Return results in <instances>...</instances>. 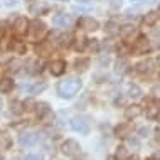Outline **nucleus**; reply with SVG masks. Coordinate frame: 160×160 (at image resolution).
<instances>
[{
	"instance_id": "nucleus-1",
	"label": "nucleus",
	"mask_w": 160,
	"mask_h": 160,
	"mask_svg": "<svg viewBox=\"0 0 160 160\" xmlns=\"http://www.w3.org/2000/svg\"><path fill=\"white\" fill-rule=\"evenodd\" d=\"M81 86H83L81 79H78V78H66V79H62L58 84V94L64 99H69L79 91Z\"/></svg>"
},
{
	"instance_id": "nucleus-2",
	"label": "nucleus",
	"mask_w": 160,
	"mask_h": 160,
	"mask_svg": "<svg viewBox=\"0 0 160 160\" xmlns=\"http://www.w3.org/2000/svg\"><path fill=\"white\" fill-rule=\"evenodd\" d=\"M71 128L74 130V132H79V133H83V135H88L89 128H91V120H89V116H86V115L74 116V118L71 120Z\"/></svg>"
},
{
	"instance_id": "nucleus-3",
	"label": "nucleus",
	"mask_w": 160,
	"mask_h": 160,
	"mask_svg": "<svg viewBox=\"0 0 160 160\" xmlns=\"http://www.w3.org/2000/svg\"><path fill=\"white\" fill-rule=\"evenodd\" d=\"M29 32H31L34 41H42V37L46 36V24L41 20H32L29 25Z\"/></svg>"
},
{
	"instance_id": "nucleus-4",
	"label": "nucleus",
	"mask_w": 160,
	"mask_h": 160,
	"mask_svg": "<svg viewBox=\"0 0 160 160\" xmlns=\"http://www.w3.org/2000/svg\"><path fill=\"white\" fill-rule=\"evenodd\" d=\"M150 51V41L147 36H138L133 42V52L135 54H147Z\"/></svg>"
},
{
	"instance_id": "nucleus-5",
	"label": "nucleus",
	"mask_w": 160,
	"mask_h": 160,
	"mask_svg": "<svg viewBox=\"0 0 160 160\" xmlns=\"http://www.w3.org/2000/svg\"><path fill=\"white\" fill-rule=\"evenodd\" d=\"M78 27H81L83 31H98L99 29V24L96 19H93V17H81L79 20H78Z\"/></svg>"
},
{
	"instance_id": "nucleus-6",
	"label": "nucleus",
	"mask_w": 160,
	"mask_h": 160,
	"mask_svg": "<svg viewBox=\"0 0 160 160\" xmlns=\"http://www.w3.org/2000/svg\"><path fill=\"white\" fill-rule=\"evenodd\" d=\"M79 152H81V147L76 140H66L62 143V153L68 155V157H76Z\"/></svg>"
},
{
	"instance_id": "nucleus-7",
	"label": "nucleus",
	"mask_w": 160,
	"mask_h": 160,
	"mask_svg": "<svg viewBox=\"0 0 160 160\" xmlns=\"http://www.w3.org/2000/svg\"><path fill=\"white\" fill-rule=\"evenodd\" d=\"M29 25H31V22L25 17H17L14 25H12V29H14V32L17 36H24V34L29 32Z\"/></svg>"
},
{
	"instance_id": "nucleus-8",
	"label": "nucleus",
	"mask_w": 160,
	"mask_h": 160,
	"mask_svg": "<svg viewBox=\"0 0 160 160\" xmlns=\"http://www.w3.org/2000/svg\"><path fill=\"white\" fill-rule=\"evenodd\" d=\"M39 142V135L36 133H31V132H24L22 135L19 137V143L22 147H31V145H36Z\"/></svg>"
},
{
	"instance_id": "nucleus-9",
	"label": "nucleus",
	"mask_w": 160,
	"mask_h": 160,
	"mask_svg": "<svg viewBox=\"0 0 160 160\" xmlns=\"http://www.w3.org/2000/svg\"><path fill=\"white\" fill-rule=\"evenodd\" d=\"M135 69L140 74H150V72H153V69H155V61L153 59H147V61H142V62H138Z\"/></svg>"
},
{
	"instance_id": "nucleus-10",
	"label": "nucleus",
	"mask_w": 160,
	"mask_h": 160,
	"mask_svg": "<svg viewBox=\"0 0 160 160\" xmlns=\"http://www.w3.org/2000/svg\"><path fill=\"white\" fill-rule=\"evenodd\" d=\"M132 132H133V127L130 123H122L115 128V135L118 138H128L132 135Z\"/></svg>"
},
{
	"instance_id": "nucleus-11",
	"label": "nucleus",
	"mask_w": 160,
	"mask_h": 160,
	"mask_svg": "<svg viewBox=\"0 0 160 160\" xmlns=\"http://www.w3.org/2000/svg\"><path fill=\"white\" fill-rule=\"evenodd\" d=\"M29 10H31V14H36V15H44L49 12V5H47L46 2H41V0H37L36 3H32L31 7H29Z\"/></svg>"
},
{
	"instance_id": "nucleus-12",
	"label": "nucleus",
	"mask_w": 160,
	"mask_h": 160,
	"mask_svg": "<svg viewBox=\"0 0 160 160\" xmlns=\"http://www.w3.org/2000/svg\"><path fill=\"white\" fill-rule=\"evenodd\" d=\"M145 115H147V118H148V120L158 118V115H160V106H158V103H157V101H150L148 106H147V110H145Z\"/></svg>"
},
{
	"instance_id": "nucleus-13",
	"label": "nucleus",
	"mask_w": 160,
	"mask_h": 160,
	"mask_svg": "<svg viewBox=\"0 0 160 160\" xmlns=\"http://www.w3.org/2000/svg\"><path fill=\"white\" fill-rule=\"evenodd\" d=\"M64 71H66V61H62V59L52 61V64H51V72H52V76H61V74H64Z\"/></svg>"
},
{
	"instance_id": "nucleus-14",
	"label": "nucleus",
	"mask_w": 160,
	"mask_h": 160,
	"mask_svg": "<svg viewBox=\"0 0 160 160\" xmlns=\"http://www.w3.org/2000/svg\"><path fill=\"white\" fill-rule=\"evenodd\" d=\"M10 49H12V52H15V54H25V42L24 41H20V39H12L10 41Z\"/></svg>"
},
{
	"instance_id": "nucleus-15",
	"label": "nucleus",
	"mask_w": 160,
	"mask_h": 160,
	"mask_svg": "<svg viewBox=\"0 0 160 160\" xmlns=\"http://www.w3.org/2000/svg\"><path fill=\"white\" fill-rule=\"evenodd\" d=\"M140 115H142V108L138 105H130V106H127V110H125V118H128V120H133Z\"/></svg>"
},
{
	"instance_id": "nucleus-16",
	"label": "nucleus",
	"mask_w": 160,
	"mask_h": 160,
	"mask_svg": "<svg viewBox=\"0 0 160 160\" xmlns=\"http://www.w3.org/2000/svg\"><path fill=\"white\" fill-rule=\"evenodd\" d=\"M49 113H51V108H49L47 103L41 101V103H37V105H36V115H37V118H46Z\"/></svg>"
},
{
	"instance_id": "nucleus-17",
	"label": "nucleus",
	"mask_w": 160,
	"mask_h": 160,
	"mask_svg": "<svg viewBox=\"0 0 160 160\" xmlns=\"http://www.w3.org/2000/svg\"><path fill=\"white\" fill-rule=\"evenodd\" d=\"M69 22H71V17L66 15V14H59V15L52 17V24L58 25V27H66Z\"/></svg>"
},
{
	"instance_id": "nucleus-18",
	"label": "nucleus",
	"mask_w": 160,
	"mask_h": 160,
	"mask_svg": "<svg viewBox=\"0 0 160 160\" xmlns=\"http://www.w3.org/2000/svg\"><path fill=\"white\" fill-rule=\"evenodd\" d=\"M89 59L88 58H78L76 61H74V68H76V71L78 72H84L86 69L89 68Z\"/></svg>"
},
{
	"instance_id": "nucleus-19",
	"label": "nucleus",
	"mask_w": 160,
	"mask_h": 160,
	"mask_svg": "<svg viewBox=\"0 0 160 160\" xmlns=\"http://www.w3.org/2000/svg\"><path fill=\"white\" fill-rule=\"evenodd\" d=\"M12 88H14V81H12L10 78H3V79H0V91L2 93L12 91Z\"/></svg>"
},
{
	"instance_id": "nucleus-20",
	"label": "nucleus",
	"mask_w": 160,
	"mask_h": 160,
	"mask_svg": "<svg viewBox=\"0 0 160 160\" xmlns=\"http://www.w3.org/2000/svg\"><path fill=\"white\" fill-rule=\"evenodd\" d=\"M115 71L118 72V74H125V72L128 71V61L127 59H118V61H116V68H115Z\"/></svg>"
},
{
	"instance_id": "nucleus-21",
	"label": "nucleus",
	"mask_w": 160,
	"mask_h": 160,
	"mask_svg": "<svg viewBox=\"0 0 160 160\" xmlns=\"http://www.w3.org/2000/svg\"><path fill=\"white\" fill-rule=\"evenodd\" d=\"M24 110H25V108H24V103H20V101H12V103H10V113L20 115Z\"/></svg>"
},
{
	"instance_id": "nucleus-22",
	"label": "nucleus",
	"mask_w": 160,
	"mask_h": 160,
	"mask_svg": "<svg viewBox=\"0 0 160 160\" xmlns=\"http://www.w3.org/2000/svg\"><path fill=\"white\" fill-rule=\"evenodd\" d=\"M118 32H120V29H118V25H116L115 22H108L106 24V27H105V34H106V36H116Z\"/></svg>"
},
{
	"instance_id": "nucleus-23",
	"label": "nucleus",
	"mask_w": 160,
	"mask_h": 160,
	"mask_svg": "<svg viewBox=\"0 0 160 160\" xmlns=\"http://www.w3.org/2000/svg\"><path fill=\"white\" fill-rule=\"evenodd\" d=\"M0 147L2 148H10L12 147V138L7 133H0Z\"/></svg>"
},
{
	"instance_id": "nucleus-24",
	"label": "nucleus",
	"mask_w": 160,
	"mask_h": 160,
	"mask_svg": "<svg viewBox=\"0 0 160 160\" xmlns=\"http://www.w3.org/2000/svg\"><path fill=\"white\" fill-rule=\"evenodd\" d=\"M157 20H158V14H157V12H148V14L145 15L143 22H145V25H153Z\"/></svg>"
},
{
	"instance_id": "nucleus-25",
	"label": "nucleus",
	"mask_w": 160,
	"mask_h": 160,
	"mask_svg": "<svg viewBox=\"0 0 160 160\" xmlns=\"http://www.w3.org/2000/svg\"><path fill=\"white\" fill-rule=\"evenodd\" d=\"M116 158H118V160H128V150H127V147H123V145L116 147Z\"/></svg>"
},
{
	"instance_id": "nucleus-26",
	"label": "nucleus",
	"mask_w": 160,
	"mask_h": 160,
	"mask_svg": "<svg viewBox=\"0 0 160 160\" xmlns=\"http://www.w3.org/2000/svg\"><path fill=\"white\" fill-rule=\"evenodd\" d=\"M51 44H52L51 41H46V42H42V44H39V46L36 47V51H37L39 54H44V56H46V54L51 51Z\"/></svg>"
},
{
	"instance_id": "nucleus-27",
	"label": "nucleus",
	"mask_w": 160,
	"mask_h": 160,
	"mask_svg": "<svg viewBox=\"0 0 160 160\" xmlns=\"http://www.w3.org/2000/svg\"><path fill=\"white\" fill-rule=\"evenodd\" d=\"M86 46H88V39H86V37H78L76 39V42H74L76 51H84Z\"/></svg>"
},
{
	"instance_id": "nucleus-28",
	"label": "nucleus",
	"mask_w": 160,
	"mask_h": 160,
	"mask_svg": "<svg viewBox=\"0 0 160 160\" xmlns=\"http://www.w3.org/2000/svg\"><path fill=\"white\" fill-rule=\"evenodd\" d=\"M128 94H130V98H142V89L138 88L137 84H132L130 86V89H128Z\"/></svg>"
},
{
	"instance_id": "nucleus-29",
	"label": "nucleus",
	"mask_w": 160,
	"mask_h": 160,
	"mask_svg": "<svg viewBox=\"0 0 160 160\" xmlns=\"http://www.w3.org/2000/svg\"><path fill=\"white\" fill-rule=\"evenodd\" d=\"M86 49H89L91 52H98V51H99L98 39H88V46H86Z\"/></svg>"
},
{
	"instance_id": "nucleus-30",
	"label": "nucleus",
	"mask_w": 160,
	"mask_h": 160,
	"mask_svg": "<svg viewBox=\"0 0 160 160\" xmlns=\"http://www.w3.org/2000/svg\"><path fill=\"white\" fill-rule=\"evenodd\" d=\"M120 32H122L123 37H130L133 32H135V27H132V25H123V27L120 29Z\"/></svg>"
},
{
	"instance_id": "nucleus-31",
	"label": "nucleus",
	"mask_w": 160,
	"mask_h": 160,
	"mask_svg": "<svg viewBox=\"0 0 160 160\" xmlns=\"http://www.w3.org/2000/svg\"><path fill=\"white\" fill-rule=\"evenodd\" d=\"M44 88H46V84L41 83V84H34V86H31V88H29V91H31V93H41Z\"/></svg>"
},
{
	"instance_id": "nucleus-32",
	"label": "nucleus",
	"mask_w": 160,
	"mask_h": 160,
	"mask_svg": "<svg viewBox=\"0 0 160 160\" xmlns=\"http://www.w3.org/2000/svg\"><path fill=\"white\" fill-rule=\"evenodd\" d=\"M25 160H42V155L41 153H29V155H25Z\"/></svg>"
},
{
	"instance_id": "nucleus-33",
	"label": "nucleus",
	"mask_w": 160,
	"mask_h": 160,
	"mask_svg": "<svg viewBox=\"0 0 160 160\" xmlns=\"http://www.w3.org/2000/svg\"><path fill=\"white\" fill-rule=\"evenodd\" d=\"M24 108L25 110H36V103L31 101V99H27V101L24 103Z\"/></svg>"
},
{
	"instance_id": "nucleus-34",
	"label": "nucleus",
	"mask_w": 160,
	"mask_h": 160,
	"mask_svg": "<svg viewBox=\"0 0 160 160\" xmlns=\"http://www.w3.org/2000/svg\"><path fill=\"white\" fill-rule=\"evenodd\" d=\"M108 62H110V58H108V56H101V58H99V66H108Z\"/></svg>"
},
{
	"instance_id": "nucleus-35",
	"label": "nucleus",
	"mask_w": 160,
	"mask_h": 160,
	"mask_svg": "<svg viewBox=\"0 0 160 160\" xmlns=\"http://www.w3.org/2000/svg\"><path fill=\"white\" fill-rule=\"evenodd\" d=\"M128 143H130V147H135V148H138V147H140V142H138L137 138H130Z\"/></svg>"
},
{
	"instance_id": "nucleus-36",
	"label": "nucleus",
	"mask_w": 160,
	"mask_h": 160,
	"mask_svg": "<svg viewBox=\"0 0 160 160\" xmlns=\"http://www.w3.org/2000/svg\"><path fill=\"white\" fill-rule=\"evenodd\" d=\"M7 31V22L5 20H2V22H0V34H3Z\"/></svg>"
},
{
	"instance_id": "nucleus-37",
	"label": "nucleus",
	"mask_w": 160,
	"mask_h": 160,
	"mask_svg": "<svg viewBox=\"0 0 160 160\" xmlns=\"http://www.w3.org/2000/svg\"><path fill=\"white\" fill-rule=\"evenodd\" d=\"M138 133H140L142 137H147V133H148V128H145V127L138 128Z\"/></svg>"
},
{
	"instance_id": "nucleus-38",
	"label": "nucleus",
	"mask_w": 160,
	"mask_h": 160,
	"mask_svg": "<svg viewBox=\"0 0 160 160\" xmlns=\"http://www.w3.org/2000/svg\"><path fill=\"white\" fill-rule=\"evenodd\" d=\"M155 140H157V143H160V128L155 130Z\"/></svg>"
},
{
	"instance_id": "nucleus-39",
	"label": "nucleus",
	"mask_w": 160,
	"mask_h": 160,
	"mask_svg": "<svg viewBox=\"0 0 160 160\" xmlns=\"http://www.w3.org/2000/svg\"><path fill=\"white\" fill-rule=\"evenodd\" d=\"M7 5H15V0H5Z\"/></svg>"
},
{
	"instance_id": "nucleus-40",
	"label": "nucleus",
	"mask_w": 160,
	"mask_h": 160,
	"mask_svg": "<svg viewBox=\"0 0 160 160\" xmlns=\"http://www.w3.org/2000/svg\"><path fill=\"white\" fill-rule=\"evenodd\" d=\"M115 103H116V105H123V103H125V99H123V98H120V99H116Z\"/></svg>"
},
{
	"instance_id": "nucleus-41",
	"label": "nucleus",
	"mask_w": 160,
	"mask_h": 160,
	"mask_svg": "<svg viewBox=\"0 0 160 160\" xmlns=\"http://www.w3.org/2000/svg\"><path fill=\"white\" fill-rule=\"evenodd\" d=\"M91 0H78V3H89Z\"/></svg>"
},
{
	"instance_id": "nucleus-42",
	"label": "nucleus",
	"mask_w": 160,
	"mask_h": 160,
	"mask_svg": "<svg viewBox=\"0 0 160 160\" xmlns=\"http://www.w3.org/2000/svg\"><path fill=\"white\" fill-rule=\"evenodd\" d=\"M128 160H138V157H137V155H133V157H128Z\"/></svg>"
},
{
	"instance_id": "nucleus-43",
	"label": "nucleus",
	"mask_w": 160,
	"mask_h": 160,
	"mask_svg": "<svg viewBox=\"0 0 160 160\" xmlns=\"http://www.w3.org/2000/svg\"><path fill=\"white\" fill-rule=\"evenodd\" d=\"M106 160H118V158H116V157H108Z\"/></svg>"
},
{
	"instance_id": "nucleus-44",
	"label": "nucleus",
	"mask_w": 160,
	"mask_h": 160,
	"mask_svg": "<svg viewBox=\"0 0 160 160\" xmlns=\"http://www.w3.org/2000/svg\"><path fill=\"white\" fill-rule=\"evenodd\" d=\"M25 2H37V0H25Z\"/></svg>"
},
{
	"instance_id": "nucleus-45",
	"label": "nucleus",
	"mask_w": 160,
	"mask_h": 160,
	"mask_svg": "<svg viewBox=\"0 0 160 160\" xmlns=\"http://www.w3.org/2000/svg\"><path fill=\"white\" fill-rule=\"evenodd\" d=\"M157 14H158V19H160V7H158V12H157Z\"/></svg>"
},
{
	"instance_id": "nucleus-46",
	"label": "nucleus",
	"mask_w": 160,
	"mask_h": 160,
	"mask_svg": "<svg viewBox=\"0 0 160 160\" xmlns=\"http://www.w3.org/2000/svg\"><path fill=\"white\" fill-rule=\"evenodd\" d=\"M2 105H3V103H2V99H0V108H2Z\"/></svg>"
},
{
	"instance_id": "nucleus-47",
	"label": "nucleus",
	"mask_w": 160,
	"mask_h": 160,
	"mask_svg": "<svg viewBox=\"0 0 160 160\" xmlns=\"http://www.w3.org/2000/svg\"><path fill=\"white\" fill-rule=\"evenodd\" d=\"M147 160H157V158H147Z\"/></svg>"
},
{
	"instance_id": "nucleus-48",
	"label": "nucleus",
	"mask_w": 160,
	"mask_h": 160,
	"mask_svg": "<svg viewBox=\"0 0 160 160\" xmlns=\"http://www.w3.org/2000/svg\"><path fill=\"white\" fill-rule=\"evenodd\" d=\"M59 2H68V0H59Z\"/></svg>"
},
{
	"instance_id": "nucleus-49",
	"label": "nucleus",
	"mask_w": 160,
	"mask_h": 160,
	"mask_svg": "<svg viewBox=\"0 0 160 160\" xmlns=\"http://www.w3.org/2000/svg\"><path fill=\"white\" fill-rule=\"evenodd\" d=\"M0 160H2V155H0Z\"/></svg>"
},
{
	"instance_id": "nucleus-50",
	"label": "nucleus",
	"mask_w": 160,
	"mask_h": 160,
	"mask_svg": "<svg viewBox=\"0 0 160 160\" xmlns=\"http://www.w3.org/2000/svg\"><path fill=\"white\" fill-rule=\"evenodd\" d=\"M158 120H160V115H158Z\"/></svg>"
}]
</instances>
